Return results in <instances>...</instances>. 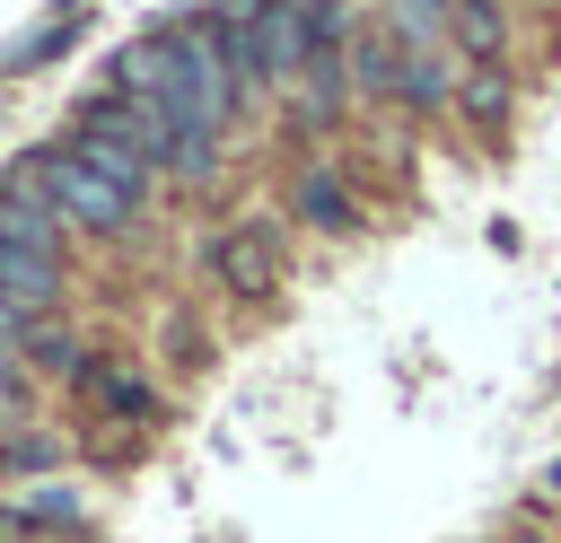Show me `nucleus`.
Masks as SVG:
<instances>
[{
	"instance_id": "f257e3e1",
	"label": "nucleus",
	"mask_w": 561,
	"mask_h": 543,
	"mask_svg": "<svg viewBox=\"0 0 561 543\" xmlns=\"http://www.w3.org/2000/svg\"><path fill=\"white\" fill-rule=\"evenodd\" d=\"M9 184H26V193H35L61 228H79V236H123V228L149 210V201H131L105 166H88L70 140H35V149H18V158H9Z\"/></svg>"
},
{
	"instance_id": "f03ea898",
	"label": "nucleus",
	"mask_w": 561,
	"mask_h": 543,
	"mask_svg": "<svg viewBox=\"0 0 561 543\" xmlns=\"http://www.w3.org/2000/svg\"><path fill=\"white\" fill-rule=\"evenodd\" d=\"M245 79V96H272L307 70V26H298V0H210L202 9Z\"/></svg>"
},
{
	"instance_id": "7ed1b4c3",
	"label": "nucleus",
	"mask_w": 561,
	"mask_h": 543,
	"mask_svg": "<svg viewBox=\"0 0 561 543\" xmlns=\"http://www.w3.org/2000/svg\"><path fill=\"white\" fill-rule=\"evenodd\" d=\"M167 44H175V70H184V88H193V114H202L210 131H228L254 96H245V79H237V61H228L219 26L193 9V18H175V26H167Z\"/></svg>"
},
{
	"instance_id": "20e7f679",
	"label": "nucleus",
	"mask_w": 561,
	"mask_h": 543,
	"mask_svg": "<svg viewBox=\"0 0 561 543\" xmlns=\"http://www.w3.org/2000/svg\"><path fill=\"white\" fill-rule=\"evenodd\" d=\"M202 272H210L237 307L272 298L280 272H289V254H280V219H237V228H219V236L202 245Z\"/></svg>"
},
{
	"instance_id": "39448f33",
	"label": "nucleus",
	"mask_w": 561,
	"mask_h": 543,
	"mask_svg": "<svg viewBox=\"0 0 561 543\" xmlns=\"http://www.w3.org/2000/svg\"><path fill=\"white\" fill-rule=\"evenodd\" d=\"M61 140H70L88 166H105L131 201H149V193H158V158H149L140 140H123V131H105V123H79V114H70V131H61Z\"/></svg>"
},
{
	"instance_id": "423d86ee",
	"label": "nucleus",
	"mask_w": 561,
	"mask_h": 543,
	"mask_svg": "<svg viewBox=\"0 0 561 543\" xmlns=\"http://www.w3.org/2000/svg\"><path fill=\"white\" fill-rule=\"evenodd\" d=\"M79 394H88L105 420H158V385H149V368H131V359H88Z\"/></svg>"
},
{
	"instance_id": "0eeeda50",
	"label": "nucleus",
	"mask_w": 561,
	"mask_h": 543,
	"mask_svg": "<svg viewBox=\"0 0 561 543\" xmlns=\"http://www.w3.org/2000/svg\"><path fill=\"white\" fill-rule=\"evenodd\" d=\"M0 298H9L26 324H44V307L61 298V254H26V245H0Z\"/></svg>"
},
{
	"instance_id": "6e6552de",
	"label": "nucleus",
	"mask_w": 561,
	"mask_h": 543,
	"mask_svg": "<svg viewBox=\"0 0 561 543\" xmlns=\"http://www.w3.org/2000/svg\"><path fill=\"white\" fill-rule=\"evenodd\" d=\"M394 70H403V35H394L386 18L359 26V35H351V88L377 96V105H394Z\"/></svg>"
},
{
	"instance_id": "1a4fd4ad",
	"label": "nucleus",
	"mask_w": 561,
	"mask_h": 543,
	"mask_svg": "<svg viewBox=\"0 0 561 543\" xmlns=\"http://www.w3.org/2000/svg\"><path fill=\"white\" fill-rule=\"evenodd\" d=\"M447 44L465 61H500L508 53V9L500 0H447Z\"/></svg>"
},
{
	"instance_id": "9d476101",
	"label": "nucleus",
	"mask_w": 561,
	"mask_h": 543,
	"mask_svg": "<svg viewBox=\"0 0 561 543\" xmlns=\"http://www.w3.org/2000/svg\"><path fill=\"white\" fill-rule=\"evenodd\" d=\"M289 210H298V219H307V228H324V236H342V228H351V219H359V210H351V193H342V175H333V166H307V175H298V184H289Z\"/></svg>"
},
{
	"instance_id": "9b49d317",
	"label": "nucleus",
	"mask_w": 561,
	"mask_h": 543,
	"mask_svg": "<svg viewBox=\"0 0 561 543\" xmlns=\"http://www.w3.org/2000/svg\"><path fill=\"white\" fill-rule=\"evenodd\" d=\"M298 26H307V53H351L359 9L351 0H298Z\"/></svg>"
},
{
	"instance_id": "f8f14e48",
	"label": "nucleus",
	"mask_w": 561,
	"mask_h": 543,
	"mask_svg": "<svg viewBox=\"0 0 561 543\" xmlns=\"http://www.w3.org/2000/svg\"><path fill=\"white\" fill-rule=\"evenodd\" d=\"M0 525H9V534H26V525H53V534H61V525H79V490H35V499H9V508H0Z\"/></svg>"
},
{
	"instance_id": "ddd939ff",
	"label": "nucleus",
	"mask_w": 561,
	"mask_h": 543,
	"mask_svg": "<svg viewBox=\"0 0 561 543\" xmlns=\"http://www.w3.org/2000/svg\"><path fill=\"white\" fill-rule=\"evenodd\" d=\"M456 105H465V123H500V114H508V79H500L491 61H473V79L456 70Z\"/></svg>"
},
{
	"instance_id": "4468645a",
	"label": "nucleus",
	"mask_w": 561,
	"mask_h": 543,
	"mask_svg": "<svg viewBox=\"0 0 561 543\" xmlns=\"http://www.w3.org/2000/svg\"><path fill=\"white\" fill-rule=\"evenodd\" d=\"M18 350H26L35 368H61L70 385H79V377H88V359H96L88 342H70V333H44V324H26V342H18Z\"/></svg>"
},
{
	"instance_id": "2eb2a0df",
	"label": "nucleus",
	"mask_w": 561,
	"mask_h": 543,
	"mask_svg": "<svg viewBox=\"0 0 561 543\" xmlns=\"http://www.w3.org/2000/svg\"><path fill=\"white\" fill-rule=\"evenodd\" d=\"M386 26L403 44H447V0H386Z\"/></svg>"
},
{
	"instance_id": "dca6fc26",
	"label": "nucleus",
	"mask_w": 561,
	"mask_h": 543,
	"mask_svg": "<svg viewBox=\"0 0 561 543\" xmlns=\"http://www.w3.org/2000/svg\"><path fill=\"white\" fill-rule=\"evenodd\" d=\"M70 44H79V18H70V26H61V18H44L26 44H9V61H0V70H44V61H53V53H70Z\"/></svg>"
},
{
	"instance_id": "f3484780",
	"label": "nucleus",
	"mask_w": 561,
	"mask_h": 543,
	"mask_svg": "<svg viewBox=\"0 0 561 543\" xmlns=\"http://www.w3.org/2000/svg\"><path fill=\"white\" fill-rule=\"evenodd\" d=\"M44 464H61V438H44V429H18L0 447V473H44Z\"/></svg>"
},
{
	"instance_id": "a211bd4d",
	"label": "nucleus",
	"mask_w": 561,
	"mask_h": 543,
	"mask_svg": "<svg viewBox=\"0 0 561 543\" xmlns=\"http://www.w3.org/2000/svg\"><path fill=\"white\" fill-rule=\"evenodd\" d=\"M535 499H561V455H552V464L535 473Z\"/></svg>"
}]
</instances>
